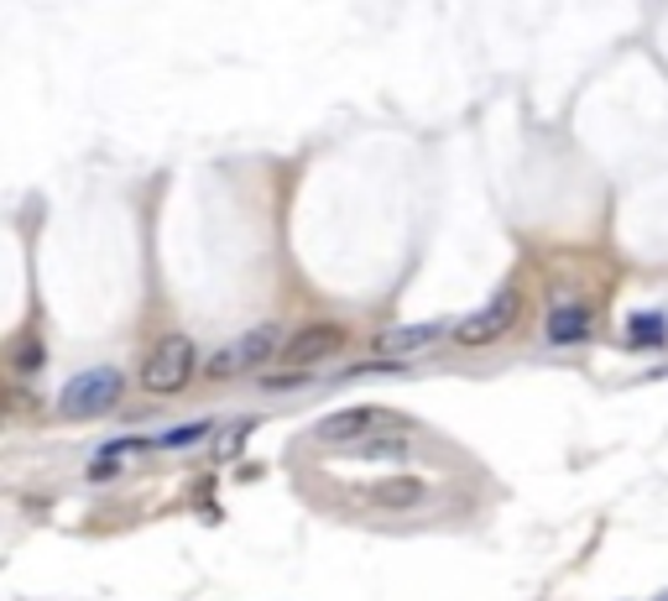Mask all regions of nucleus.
Listing matches in <instances>:
<instances>
[{"mask_svg":"<svg viewBox=\"0 0 668 601\" xmlns=\"http://www.w3.org/2000/svg\"><path fill=\"white\" fill-rule=\"evenodd\" d=\"M193 372H199V351H193L189 335H163L152 345V356L142 361V387L146 392H157V398H172V392H183L193 382Z\"/></svg>","mask_w":668,"mask_h":601,"instance_id":"f257e3e1","label":"nucleus"},{"mask_svg":"<svg viewBox=\"0 0 668 601\" xmlns=\"http://www.w3.org/2000/svg\"><path fill=\"white\" fill-rule=\"evenodd\" d=\"M120 392H126V377H120L116 366H90L84 377H73V382L63 387L58 409L69 413V419H95V413L116 409Z\"/></svg>","mask_w":668,"mask_h":601,"instance_id":"f03ea898","label":"nucleus"},{"mask_svg":"<svg viewBox=\"0 0 668 601\" xmlns=\"http://www.w3.org/2000/svg\"><path fill=\"white\" fill-rule=\"evenodd\" d=\"M277 345H283V330H277V325H257L251 335H240V340H230L225 351H215L204 372H210V377H236L246 366H266V361L277 356Z\"/></svg>","mask_w":668,"mask_h":601,"instance_id":"7ed1b4c3","label":"nucleus"},{"mask_svg":"<svg viewBox=\"0 0 668 601\" xmlns=\"http://www.w3.org/2000/svg\"><path fill=\"white\" fill-rule=\"evenodd\" d=\"M517 314H523V293L506 288V293H497L486 309H476L470 319H460V325H454V340H460V345H491V340H501L517 325Z\"/></svg>","mask_w":668,"mask_h":601,"instance_id":"20e7f679","label":"nucleus"},{"mask_svg":"<svg viewBox=\"0 0 668 601\" xmlns=\"http://www.w3.org/2000/svg\"><path fill=\"white\" fill-rule=\"evenodd\" d=\"M339 345H345V325H330V319L303 325V330H293L283 340V366H313V361L334 356Z\"/></svg>","mask_w":668,"mask_h":601,"instance_id":"39448f33","label":"nucleus"},{"mask_svg":"<svg viewBox=\"0 0 668 601\" xmlns=\"http://www.w3.org/2000/svg\"><path fill=\"white\" fill-rule=\"evenodd\" d=\"M377 429H397V419L386 409H345V413L319 419V439H330V445H360Z\"/></svg>","mask_w":668,"mask_h":601,"instance_id":"423d86ee","label":"nucleus"},{"mask_svg":"<svg viewBox=\"0 0 668 601\" xmlns=\"http://www.w3.org/2000/svg\"><path fill=\"white\" fill-rule=\"evenodd\" d=\"M591 335V309L585 304H559L549 314V340L553 345H574V340Z\"/></svg>","mask_w":668,"mask_h":601,"instance_id":"0eeeda50","label":"nucleus"},{"mask_svg":"<svg viewBox=\"0 0 668 601\" xmlns=\"http://www.w3.org/2000/svg\"><path fill=\"white\" fill-rule=\"evenodd\" d=\"M439 335H444L439 325H407V330H386V335L377 340V351H382V356H407V351H424V345H433Z\"/></svg>","mask_w":668,"mask_h":601,"instance_id":"6e6552de","label":"nucleus"},{"mask_svg":"<svg viewBox=\"0 0 668 601\" xmlns=\"http://www.w3.org/2000/svg\"><path fill=\"white\" fill-rule=\"evenodd\" d=\"M424 481L418 476H397V481H382V486H371V503L377 507H413V503H424Z\"/></svg>","mask_w":668,"mask_h":601,"instance_id":"1a4fd4ad","label":"nucleus"},{"mask_svg":"<svg viewBox=\"0 0 668 601\" xmlns=\"http://www.w3.org/2000/svg\"><path fill=\"white\" fill-rule=\"evenodd\" d=\"M43 361H48V351H43V340L37 335H26L22 345H16V356H11V366H16V372H37V366H43Z\"/></svg>","mask_w":668,"mask_h":601,"instance_id":"9d476101","label":"nucleus"},{"mask_svg":"<svg viewBox=\"0 0 668 601\" xmlns=\"http://www.w3.org/2000/svg\"><path fill=\"white\" fill-rule=\"evenodd\" d=\"M356 456H407V439L403 434H386V439L371 434V439H360L356 445Z\"/></svg>","mask_w":668,"mask_h":601,"instance_id":"9b49d317","label":"nucleus"},{"mask_svg":"<svg viewBox=\"0 0 668 601\" xmlns=\"http://www.w3.org/2000/svg\"><path fill=\"white\" fill-rule=\"evenodd\" d=\"M632 340H637V345H653V340H664V319H658V314H643V319H632Z\"/></svg>","mask_w":668,"mask_h":601,"instance_id":"f8f14e48","label":"nucleus"},{"mask_svg":"<svg viewBox=\"0 0 668 601\" xmlns=\"http://www.w3.org/2000/svg\"><path fill=\"white\" fill-rule=\"evenodd\" d=\"M189 439H204V429H199V424H193V429H172L163 445H189Z\"/></svg>","mask_w":668,"mask_h":601,"instance_id":"ddd939ff","label":"nucleus"},{"mask_svg":"<svg viewBox=\"0 0 668 601\" xmlns=\"http://www.w3.org/2000/svg\"><path fill=\"white\" fill-rule=\"evenodd\" d=\"M664 601H668V597H664Z\"/></svg>","mask_w":668,"mask_h":601,"instance_id":"4468645a","label":"nucleus"}]
</instances>
